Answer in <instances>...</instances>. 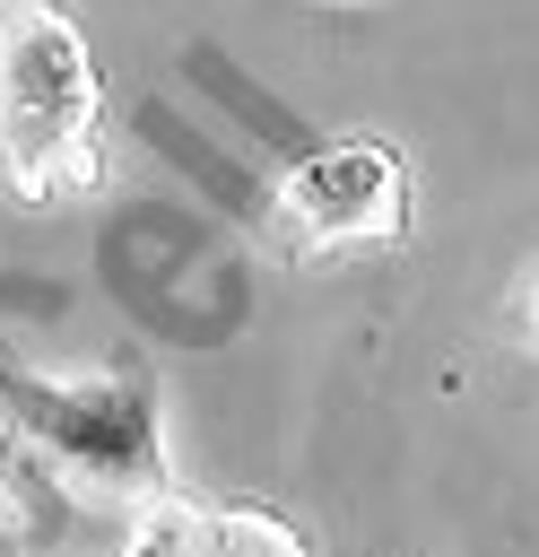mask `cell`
<instances>
[{
	"label": "cell",
	"mask_w": 539,
	"mask_h": 557,
	"mask_svg": "<svg viewBox=\"0 0 539 557\" xmlns=\"http://www.w3.org/2000/svg\"><path fill=\"white\" fill-rule=\"evenodd\" d=\"M0 409L17 418L26 444L52 453V470L87 505H148V496H165V435H156V400L139 383H113V374H87V383L0 374Z\"/></svg>",
	"instance_id": "cell-1"
},
{
	"label": "cell",
	"mask_w": 539,
	"mask_h": 557,
	"mask_svg": "<svg viewBox=\"0 0 539 557\" xmlns=\"http://www.w3.org/2000/svg\"><path fill=\"white\" fill-rule=\"evenodd\" d=\"M400 191L409 183L383 139H330L304 165H287V209L313 244H356V235L400 226Z\"/></svg>",
	"instance_id": "cell-2"
},
{
	"label": "cell",
	"mask_w": 539,
	"mask_h": 557,
	"mask_svg": "<svg viewBox=\"0 0 539 557\" xmlns=\"http://www.w3.org/2000/svg\"><path fill=\"white\" fill-rule=\"evenodd\" d=\"M0 70H9V104H52V113H96V70H87V35L26 0L0 26Z\"/></svg>",
	"instance_id": "cell-3"
},
{
	"label": "cell",
	"mask_w": 539,
	"mask_h": 557,
	"mask_svg": "<svg viewBox=\"0 0 539 557\" xmlns=\"http://www.w3.org/2000/svg\"><path fill=\"white\" fill-rule=\"evenodd\" d=\"M191 78H200V87H209V96H217V104H226V113H235L243 131H261V148H270L278 165H304V157L322 148V139H313V131H304V122H296V113H287V104L270 96V87L235 78V61H226L217 44H191Z\"/></svg>",
	"instance_id": "cell-4"
},
{
	"label": "cell",
	"mask_w": 539,
	"mask_h": 557,
	"mask_svg": "<svg viewBox=\"0 0 539 557\" xmlns=\"http://www.w3.org/2000/svg\"><path fill=\"white\" fill-rule=\"evenodd\" d=\"M139 131H148V139H156V157H165V165H183V174H191L217 209H235V218H261V209H270V200H261V183H252L235 157H217L191 122H174L165 104H139Z\"/></svg>",
	"instance_id": "cell-5"
},
{
	"label": "cell",
	"mask_w": 539,
	"mask_h": 557,
	"mask_svg": "<svg viewBox=\"0 0 539 557\" xmlns=\"http://www.w3.org/2000/svg\"><path fill=\"white\" fill-rule=\"evenodd\" d=\"M122 557H209V513H200V505H183V496L165 487V496H148V505L130 513Z\"/></svg>",
	"instance_id": "cell-6"
},
{
	"label": "cell",
	"mask_w": 539,
	"mask_h": 557,
	"mask_svg": "<svg viewBox=\"0 0 539 557\" xmlns=\"http://www.w3.org/2000/svg\"><path fill=\"white\" fill-rule=\"evenodd\" d=\"M209 557H313L278 513L261 505H235V513H209Z\"/></svg>",
	"instance_id": "cell-7"
},
{
	"label": "cell",
	"mask_w": 539,
	"mask_h": 557,
	"mask_svg": "<svg viewBox=\"0 0 539 557\" xmlns=\"http://www.w3.org/2000/svg\"><path fill=\"white\" fill-rule=\"evenodd\" d=\"M0 557H43V540H35V522H26V505L0 487Z\"/></svg>",
	"instance_id": "cell-8"
},
{
	"label": "cell",
	"mask_w": 539,
	"mask_h": 557,
	"mask_svg": "<svg viewBox=\"0 0 539 557\" xmlns=\"http://www.w3.org/2000/svg\"><path fill=\"white\" fill-rule=\"evenodd\" d=\"M17 9H26V0H0V26H9V17H17Z\"/></svg>",
	"instance_id": "cell-9"
},
{
	"label": "cell",
	"mask_w": 539,
	"mask_h": 557,
	"mask_svg": "<svg viewBox=\"0 0 539 557\" xmlns=\"http://www.w3.org/2000/svg\"><path fill=\"white\" fill-rule=\"evenodd\" d=\"M0 113H9V70H0Z\"/></svg>",
	"instance_id": "cell-10"
},
{
	"label": "cell",
	"mask_w": 539,
	"mask_h": 557,
	"mask_svg": "<svg viewBox=\"0 0 539 557\" xmlns=\"http://www.w3.org/2000/svg\"><path fill=\"white\" fill-rule=\"evenodd\" d=\"M530 322H539V296H530Z\"/></svg>",
	"instance_id": "cell-11"
}]
</instances>
